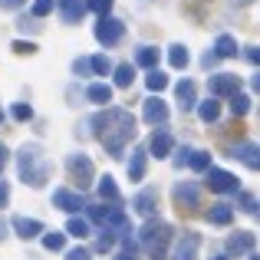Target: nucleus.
Returning a JSON list of instances; mask_svg holds the SVG:
<instances>
[{
	"label": "nucleus",
	"instance_id": "1",
	"mask_svg": "<svg viewBox=\"0 0 260 260\" xmlns=\"http://www.w3.org/2000/svg\"><path fill=\"white\" fill-rule=\"evenodd\" d=\"M20 172L30 184H43L46 181V172H50V165L46 161L37 158V148H23L20 152Z\"/></svg>",
	"mask_w": 260,
	"mask_h": 260
},
{
	"label": "nucleus",
	"instance_id": "2",
	"mask_svg": "<svg viewBox=\"0 0 260 260\" xmlns=\"http://www.w3.org/2000/svg\"><path fill=\"white\" fill-rule=\"evenodd\" d=\"M122 33H125V26H122L119 20H112V17H102V20H99V26H95V37H99V43H106V46L119 43Z\"/></svg>",
	"mask_w": 260,
	"mask_h": 260
},
{
	"label": "nucleus",
	"instance_id": "3",
	"mask_svg": "<svg viewBox=\"0 0 260 260\" xmlns=\"http://www.w3.org/2000/svg\"><path fill=\"white\" fill-rule=\"evenodd\" d=\"M70 172L76 178V184H89V178H92V161L86 158V155H73L70 158Z\"/></svg>",
	"mask_w": 260,
	"mask_h": 260
},
{
	"label": "nucleus",
	"instance_id": "4",
	"mask_svg": "<svg viewBox=\"0 0 260 260\" xmlns=\"http://www.w3.org/2000/svg\"><path fill=\"white\" fill-rule=\"evenodd\" d=\"M59 13H63L66 23H76V20L86 13V4L83 0H63V4H59Z\"/></svg>",
	"mask_w": 260,
	"mask_h": 260
},
{
	"label": "nucleus",
	"instance_id": "5",
	"mask_svg": "<svg viewBox=\"0 0 260 260\" xmlns=\"http://www.w3.org/2000/svg\"><path fill=\"white\" fill-rule=\"evenodd\" d=\"M208 184H211L214 191H234V188H237V181H234L228 172H211V175H208Z\"/></svg>",
	"mask_w": 260,
	"mask_h": 260
},
{
	"label": "nucleus",
	"instance_id": "6",
	"mask_svg": "<svg viewBox=\"0 0 260 260\" xmlns=\"http://www.w3.org/2000/svg\"><path fill=\"white\" fill-rule=\"evenodd\" d=\"M234 89H237V76H228V73H221V76L211 79V92H217V95L234 92Z\"/></svg>",
	"mask_w": 260,
	"mask_h": 260
},
{
	"label": "nucleus",
	"instance_id": "7",
	"mask_svg": "<svg viewBox=\"0 0 260 260\" xmlns=\"http://www.w3.org/2000/svg\"><path fill=\"white\" fill-rule=\"evenodd\" d=\"M145 119L152 122H165L168 119V109H165V102H158V99H148V106H145Z\"/></svg>",
	"mask_w": 260,
	"mask_h": 260
},
{
	"label": "nucleus",
	"instance_id": "8",
	"mask_svg": "<svg viewBox=\"0 0 260 260\" xmlns=\"http://www.w3.org/2000/svg\"><path fill=\"white\" fill-rule=\"evenodd\" d=\"M237 155H241V161H247L250 168H260V148L257 145H241L234 152V158H237Z\"/></svg>",
	"mask_w": 260,
	"mask_h": 260
},
{
	"label": "nucleus",
	"instance_id": "9",
	"mask_svg": "<svg viewBox=\"0 0 260 260\" xmlns=\"http://www.w3.org/2000/svg\"><path fill=\"white\" fill-rule=\"evenodd\" d=\"M175 201L178 204H191V208H194V204H198V191L191 188V184H178V188H175Z\"/></svg>",
	"mask_w": 260,
	"mask_h": 260
},
{
	"label": "nucleus",
	"instance_id": "10",
	"mask_svg": "<svg viewBox=\"0 0 260 260\" xmlns=\"http://www.w3.org/2000/svg\"><path fill=\"white\" fill-rule=\"evenodd\" d=\"M13 228L20 231V237H37L40 231H43L37 221H26V217H17V221H13Z\"/></svg>",
	"mask_w": 260,
	"mask_h": 260
},
{
	"label": "nucleus",
	"instance_id": "11",
	"mask_svg": "<svg viewBox=\"0 0 260 260\" xmlns=\"http://www.w3.org/2000/svg\"><path fill=\"white\" fill-rule=\"evenodd\" d=\"M53 201H56L59 208H66V211H76L79 208V198L70 194V191H56V194H53Z\"/></svg>",
	"mask_w": 260,
	"mask_h": 260
},
{
	"label": "nucleus",
	"instance_id": "12",
	"mask_svg": "<svg viewBox=\"0 0 260 260\" xmlns=\"http://www.w3.org/2000/svg\"><path fill=\"white\" fill-rule=\"evenodd\" d=\"M168 148H172V135H168V132H161V135H155V139H152V152L158 155V158H161V155H168Z\"/></svg>",
	"mask_w": 260,
	"mask_h": 260
},
{
	"label": "nucleus",
	"instance_id": "13",
	"mask_svg": "<svg viewBox=\"0 0 260 260\" xmlns=\"http://www.w3.org/2000/svg\"><path fill=\"white\" fill-rule=\"evenodd\" d=\"M178 99H181V109L194 106V83H181L178 86Z\"/></svg>",
	"mask_w": 260,
	"mask_h": 260
},
{
	"label": "nucleus",
	"instance_id": "14",
	"mask_svg": "<svg viewBox=\"0 0 260 260\" xmlns=\"http://www.w3.org/2000/svg\"><path fill=\"white\" fill-rule=\"evenodd\" d=\"M89 99H92V102H109V95H112V89H109V86H102V83H95V86H89Z\"/></svg>",
	"mask_w": 260,
	"mask_h": 260
},
{
	"label": "nucleus",
	"instance_id": "15",
	"mask_svg": "<svg viewBox=\"0 0 260 260\" xmlns=\"http://www.w3.org/2000/svg\"><path fill=\"white\" fill-rule=\"evenodd\" d=\"M135 59H139V66H155V63H158V50H152V46H142Z\"/></svg>",
	"mask_w": 260,
	"mask_h": 260
},
{
	"label": "nucleus",
	"instance_id": "16",
	"mask_svg": "<svg viewBox=\"0 0 260 260\" xmlns=\"http://www.w3.org/2000/svg\"><path fill=\"white\" fill-rule=\"evenodd\" d=\"M168 59H172V66H175V70H181V66L188 63V50H184V46H172Z\"/></svg>",
	"mask_w": 260,
	"mask_h": 260
},
{
	"label": "nucleus",
	"instance_id": "17",
	"mask_svg": "<svg viewBox=\"0 0 260 260\" xmlns=\"http://www.w3.org/2000/svg\"><path fill=\"white\" fill-rule=\"evenodd\" d=\"M234 53H237V43L231 37H221V40H217V56H234Z\"/></svg>",
	"mask_w": 260,
	"mask_h": 260
},
{
	"label": "nucleus",
	"instance_id": "18",
	"mask_svg": "<svg viewBox=\"0 0 260 260\" xmlns=\"http://www.w3.org/2000/svg\"><path fill=\"white\" fill-rule=\"evenodd\" d=\"M135 204H139V211H142V214H152V211H155V208H152V204H155V191H145V194H142Z\"/></svg>",
	"mask_w": 260,
	"mask_h": 260
},
{
	"label": "nucleus",
	"instance_id": "19",
	"mask_svg": "<svg viewBox=\"0 0 260 260\" xmlns=\"http://www.w3.org/2000/svg\"><path fill=\"white\" fill-rule=\"evenodd\" d=\"M201 119L204 122H214L217 119V102H204V106H201Z\"/></svg>",
	"mask_w": 260,
	"mask_h": 260
},
{
	"label": "nucleus",
	"instance_id": "20",
	"mask_svg": "<svg viewBox=\"0 0 260 260\" xmlns=\"http://www.w3.org/2000/svg\"><path fill=\"white\" fill-rule=\"evenodd\" d=\"M128 175H132V178H142V175H145V158H142V155H135V161L128 165Z\"/></svg>",
	"mask_w": 260,
	"mask_h": 260
},
{
	"label": "nucleus",
	"instance_id": "21",
	"mask_svg": "<svg viewBox=\"0 0 260 260\" xmlns=\"http://www.w3.org/2000/svg\"><path fill=\"white\" fill-rule=\"evenodd\" d=\"M115 83H119V86H128V83H132V66H119V73H115Z\"/></svg>",
	"mask_w": 260,
	"mask_h": 260
},
{
	"label": "nucleus",
	"instance_id": "22",
	"mask_svg": "<svg viewBox=\"0 0 260 260\" xmlns=\"http://www.w3.org/2000/svg\"><path fill=\"white\" fill-rule=\"evenodd\" d=\"M211 221H214V224H224V221H231V211H228V204H217V211L211 214Z\"/></svg>",
	"mask_w": 260,
	"mask_h": 260
},
{
	"label": "nucleus",
	"instance_id": "23",
	"mask_svg": "<svg viewBox=\"0 0 260 260\" xmlns=\"http://www.w3.org/2000/svg\"><path fill=\"white\" fill-rule=\"evenodd\" d=\"M168 86V79L161 76V73H152V76H148V89H165Z\"/></svg>",
	"mask_w": 260,
	"mask_h": 260
},
{
	"label": "nucleus",
	"instance_id": "24",
	"mask_svg": "<svg viewBox=\"0 0 260 260\" xmlns=\"http://www.w3.org/2000/svg\"><path fill=\"white\" fill-rule=\"evenodd\" d=\"M102 198H119V191H115L112 178H102Z\"/></svg>",
	"mask_w": 260,
	"mask_h": 260
},
{
	"label": "nucleus",
	"instance_id": "25",
	"mask_svg": "<svg viewBox=\"0 0 260 260\" xmlns=\"http://www.w3.org/2000/svg\"><path fill=\"white\" fill-rule=\"evenodd\" d=\"M53 10V0H37V4H33V13H37V17H43V13H50Z\"/></svg>",
	"mask_w": 260,
	"mask_h": 260
},
{
	"label": "nucleus",
	"instance_id": "26",
	"mask_svg": "<svg viewBox=\"0 0 260 260\" xmlns=\"http://www.w3.org/2000/svg\"><path fill=\"white\" fill-rule=\"evenodd\" d=\"M231 109H234L237 115H244V112H247V99H244V95H234V102H231Z\"/></svg>",
	"mask_w": 260,
	"mask_h": 260
},
{
	"label": "nucleus",
	"instance_id": "27",
	"mask_svg": "<svg viewBox=\"0 0 260 260\" xmlns=\"http://www.w3.org/2000/svg\"><path fill=\"white\" fill-rule=\"evenodd\" d=\"M191 165H194V168H208V165H211V158H208L204 152H194V158H191Z\"/></svg>",
	"mask_w": 260,
	"mask_h": 260
},
{
	"label": "nucleus",
	"instance_id": "28",
	"mask_svg": "<svg viewBox=\"0 0 260 260\" xmlns=\"http://www.w3.org/2000/svg\"><path fill=\"white\" fill-rule=\"evenodd\" d=\"M92 70L95 73H109V59L106 56H92Z\"/></svg>",
	"mask_w": 260,
	"mask_h": 260
},
{
	"label": "nucleus",
	"instance_id": "29",
	"mask_svg": "<svg viewBox=\"0 0 260 260\" xmlns=\"http://www.w3.org/2000/svg\"><path fill=\"white\" fill-rule=\"evenodd\" d=\"M89 7H92L95 13H106L109 7H112V0H89Z\"/></svg>",
	"mask_w": 260,
	"mask_h": 260
},
{
	"label": "nucleus",
	"instance_id": "30",
	"mask_svg": "<svg viewBox=\"0 0 260 260\" xmlns=\"http://www.w3.org/2000/svg\"><path fill=\"white\" fill-rule=\"evenodd\" d=\"M46 247H50V250H59V247H63V237H59V234H50V237H46Z\"/></svg>",
	"mask_w": 260,
	"mask_h": 260
},
{
	"label": "nucleus",
	"instance_id": "31",
	"mask_svg": "<svg viewBox=\"0 0 260 260\" xmlns=\"http://www.w3.org/2000/svg\"><path fill=\"white\" fill-rule=\"evenodd\" d=\"M13 115H17V119H30V106H13Z\"/></svg>",
	"mask_w": 260,
	"mask_h": 260
},
{
	"label": "nucleus",
	"instance_id": "32",
	"mask_svg": "<svg viewBox=\"0 0 260 260\" xmlns=\"http://www.w3.org/2000/svg\"><path fill=\"white\" fill-rule=\"evenodd\" d=\"M70 231H73L76 237H83V234H86V224H83V221H70Z\"/></svg>",
	"mask_w": 260,
	"mask_h": 260
},
{
	"label": "nucleus",
	"instance_id": "33",
	"mask_svg": "<svg viewBox=\"0 0 260 260\" xmlns=\"http://www.w3.org/2000/svg\"><path fill=\"white\" fill-rule=\"evenodd\" d=\"M13 50H17V53H33L37 46H33V43H23V40H20V43H13Z\"/></svg>",
	"mask_w": 260,
	"mask_h": 260
},
{
	"label": "nucleus",
	"instance_id": "34",
	"mask_svg": "<svg viewBox=\"0 0 260 260\" xmlns=\"http://www.w3.org/2000/svg\"><path fill=\"white\" fill-rule=\"evenodd\" d=\"M247 59H250V63H260V46H254V50L247 53Z\"/></svg>",
	"mask_w": 260,
	"mask_h": 260
},
{
	"label": "nucleus",
	"instance_id": "35",
	"mask_svg": "<svg viewBox=\"0 0 260 260\" xmlns=\"http://www.w3.org/2000/svg\"><path fill=\"white\" fill-rule=\"evenodd\" d=\"M23 0H0V7H7V10H13V7H20Z\"/></svg>",
	"mask_w": 260,
	"mask_h": 260
},
{
	"label": "nucleus",
	"instance_id": "36",
	"mask_svg": "<svg viewBox=\"0 0 260 260\" xmlns=\"http://www.w3.org/2000/svg\"><path fill=\"white\" fill-rule=\"evenodd\" d=\"M7 194H10V191H7V184H0V208L7 204Z\"/></svg>",
	"mask_w": 260,
	"mask_h": 260
},
{
	"label": "nucleus",
	"instance_id": "37",
	"mask_svg": "<svg viewBox=\"0 0 260 260\" xmlns=\"http://www.w3.org/2000/svg\"><path fill=\"white\" fill-rule=\"evenodd\" d=\"M4 161H7V148L0 145V168H4Z\"/></svg>",
	"mask_w": 260,
	"mask_h": 260
},
{
	"label": "nucleus",
	"instance_id": "38",
	"mask_svg": "<svg viewBox=\"0 0 260 260\" xmlns=\"http://www.w3.org/2000/svg\"><path fill=\"white\" fill-rule=\"evenodd\" d=\"M254 86H257V89H260V76H257V79H254Z\"/></svg>",
	"mask_w": 260,
	"mask_h": 260
},
{
	"label": "nucleus",
	"instance_id": "39",
	"mask_svg": "<svg viewBox=\"0 0 260 260\" xmlns=\"http://www.w3.org/2000/svg\"><path fill=\"white\" fill-rule=\"evenodd\" d=\"M0 237H4V221H0Z\"/></svg>",
	"mask_w": 260,
	"mask_h": 260
},
{
	"label": "nucleus",
	"instance_id": "40",
	"mask_svg": "<svg viewBox=\"0 0 260 260\" xmlns=\"http://www.w3.org/2000/svg\"><path fill=\"white\" fill-rule=\"evenodd\" d=\"M237 4H247V0H237Z\"/></svg>",
	"mask_w": 260,
	"mask_h": 260
},
{
	"label": "nucleus",
	"instance_id": "41",
	"mask_svg": "<svg viewBox=\"0 0 260 260\" xmlns=\"http://www.w3.org/2000/svg\"><path fill=\"white\" fill-rule=\"evenodd\" d=\"M0 119H4V112H0Z\"/></svg>",
	"mask_w": 260,
	"mask_h": 260
}]
</instances>
